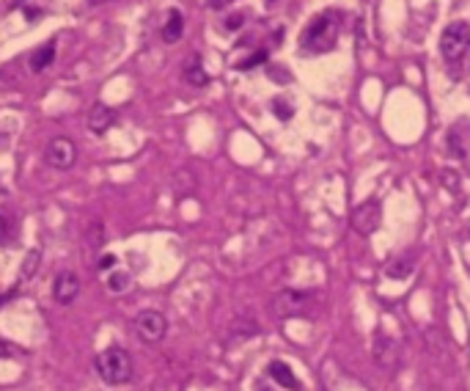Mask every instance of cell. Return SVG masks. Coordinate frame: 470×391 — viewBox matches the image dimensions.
Returning a JSON list of instances; mask_svg holds the SVG:
<instances>
[{
    "instance_id": "cell-1",
    "label": "cell",
    "mask_w": 470,
    "mask_h": 391,
    "mask_svg": "<svg viewBox=\"0 0 470 391\" xmlns=\"http://www.w3.org/2000/svg\"><path fill=\"white\" fill-rule=\"evenodd\" d=\"M94 369L108 386H124L132 380V358L121 347H108L94 358Z\"/></svg>"
},
{
    "instance_id": "cell-2",
    "label": "cell",
    "mask_w": 470,
    "mask_h": 391,
    "mask_svg": "<svg viewBox=\"0 0 470 391\" xmlns=\"http://www.w3.org/2000/svg\"><path fill=\"white\" fill-rule=\"evenodd\" d=\"M303 45H306V50H311V53H325V50H330V47L336 45V20H333V14L317 17V20L308 25V31L303 34Z\"/></svg>"
},
{
    "instance_id": "cell-3",
    "label": "cell",
    "mask_w": 470,
    "mask_h": 391,
    "mask_svg": "<svg viewBox=\"0 0 470 391\" xmlns=\"http://www.w3.org/2000/svg\"><path fill=\"white\" fill-rule=\"evenodd\" d=\"M470 50V25L467 23H451L440 36V53L445 61H459Z\"/></svg>"
},
{
    "instance_id": "cell-4",
    "label": "cell",
    "mask_w": 470,
    "mask_h": 391,
    "mask_svg": "<svg viewBox=\"0 0 470 391\" xmlns=\"http://www.w3.org/2000/svg\"><path fill=\"white\" fill-rule=\"evenodd\" d=\"M135 333L140 336V342L157 344V342L168 333V320H165V314H160V311H154V309H143V311L135 317Z\"/></svg>"
},
{
    "instance_id": "cell-5",
    "label": "cell",
    "mask_w": 470,
    "mask_h": 391,
    "mask_svg": "<svg viewBox=\"0 0 470 391\" xmlns=\"http://www.w3.org/2000/svg\"><path fill=\"white\" fill-rule=\"evenodd\" d=\"M75 160H77V146H75L69 138L58 135V138H53V141L47 143V163H50L53 168L66 171V168L75 165Z\"/></svg>"
},
{
    "instance_id": "cell-6",
    "label": "cell",
    "mask_w": 470,
    "mask_h": 391,
    "mask_svg": "<svg viewBox=\"0 0 470 391\" xmlns=\"http://www.w3.org/2000/svg\"><path fill=\"white\" fill-rule=\"evenodd\" d=\"M80 295V279L72 273V270H61L53 281V298L64 306H69L75 298Z\"/></svg>"
},
{
    "instance_id": "cell-7",
    "label": "cell",
    "mask_w": 470,
    "mask_h": 391,
    "mask_svg": "<svg viewBox=\"0 0 470 391\" xmlns=\"http://www.w3.org/2000/svg\"><path fill=\"white\" fill-rule=\"evenodd\" d=\"M352 226L360 232V235H371L377 226H380V204L377 202H366L355 210L352 215Z\"/></svg>"
},
{
    "instance_id": "cell-8",
    "label": "cell",
    "mask_w": 470,
    "mask_h": 391,
    "mask_svg": "<svg viewBox=\"0 0 470 391\" xmlns=\"http://www.w3.org/2000/svg\"><path fill=\"white\" fill-rule=\"evenodd\" d=\"M119 121V113L113 110V108H108V105H94L91 110H88V127H91V132L94 135H105L113 124Z\"/></svg>"
},
{
    "instance_id": "cell-9",
    "label": "cell",
    "mask_w": 470,
    "mask_h": 391,
    "mask_svg": "<svg viewBox=\"0 0 470 391\" xmlns=\"http://www.w3.org/2000/svg\"><path fill=\"white\" fill-rule=\"evenodd\" d=\"M267 372H270V377H273L278 386H284V388H289V391H300V388H303L300 380L295 377V372L289 369V364H284V361H270Z\"/></svg>"
},
{
    "instance_id": "cell-10",
    "label": "cell",
    "mask_w": 470,
    "mask_h": 391,
    "mask_svg": "<svg viewBox=\"0 0 470 391\" xmlns=\"http://www.w3.org/2000/svg\"><path fill=\"white\" fill-rule=\"evenodd\" d=\"M53 61H55V39H50L45 47H39V50L31 56V69H34V72H42V69H47Z\"/></svg>"
},
{
    "instance_id": "cell-11",
    "label": "cell",
    "mask_w": 470,
    "mask_h": 391,
    "mask_svg": "<svg viewBox=\"0 0 470 391\" xmlns=\"http://www.w3.org/2000/svg\"><path fill=\"white\" fill-rule=\"evenodd\" d=\"M184 80H187L190 86H195V88H203V86L209 83V75H206V69L201 67L198 58H190V61L184 64Z\"/></svg>"
},
{
    "instance_id": "cell-12",
    "label": "cell",
    "mask_w": 470,
    "mask_h": 391,
    "mask_svg": "<svg viewBox=\"0 0 470 391\" xmlns=\"http://www.w3.org/2000/svg\"><path fill=\"white\" fill-rule=\"evenodd\" d=\"M182 31H184V17H182L179 12H171V14H168V23H165V28H162V39H165L168 45H173V42L182 39Z\"/></svg>"
},
{
    "instance_id": "cell-13",
    "label": "cell",
    "mask_w": 470,
    "mask_h": 391,
    "mask_svg": "<svg viewBox=\"0 0 470 391\" xmlns=\"http://www.w3.org/2000/svg\"><path fill=\"white\" fill-rule=\"evenodd\" d=\"M385 273L391 276V279H404V276H410L412 273V259H393L388 268H385Z\"/></svg>"
},
{
    "instance_id": "cell-14",
    "label": "cell",
    "mask_w": 470,
    "mask_h": 391,
    "mask_svg": "<svg viewBox=\"0 0 470 391\" xmlns=\"http://www.w3.org/2000/svg\"><path fill=\"white\" fill-rule=\"evenodd\" d=\"M129 284H132V276L129 273H113L108 279V289L110 292H124V289H129Z\"/></svg>"
},
{
    "instance_id": "cell-15",
    "label": "cell",
    "mask_w": 470,
    "mask_h": 391,
    "mask_svg": "<svg viewBox=\"0 0 470 391\" xmlns=\"http://www.w3.org/2000/svg\"><path fill=\"white\" fill-rule=\"evenodd\" d=\"M86 237H88V246H91V248H99V246L105 243V229H102V224H99V221H94V224L88 226Z\"/></svg>"
},
{
    "instance_id": "cell-16",
    "label": "cell",
    "mask_w": 470,
    "mask_h": 391,
    "mask_svg": "<svg viewBox=\"0 0 470 391\" xmlns=\"http://www.w3.org/2000/svg\"><path fill=\"white\" fill-rule=\"evenodd\" d=\"M39 251L34 248V251H28V257H25V265H23V270H20V279H31L34 276V270H36V265H39Z\"/></svg>"
},
{
    "instance_id": "cell-17",
    "label": "cell",
    "mask_w": 470,
    "mask_h": 391,
    "mask_svg": "<svg viewBox=\"0 0 470 391\" xmlns=\"http://www.w3.org/2000/svg\"><path fill=\"white\" fill-rule=\"evenodd\" d=\"M273 113H275L281 121L292 119V108H289V102H286V99H275V102H273Z\"/></svg>"
},
{
    "instance_id": "cell-18",
    "label": "cell",
    "mask_w": 470,
    "mask_h": 391,
    "mask_svg": "<svg viewBox=\"0 0 470 391\" xmlns=\"http://www.w3.org/2000/svg\"><path fill=\"white\" fill-rule=\"evenodd\" d=\"M448 149H451V154H454V157H459V160L465 157V149H462V141H459L456 130H451V132H448Z\"/></svg>"
},
{
    "instance_id": "cell-19",
    "label": "cell",
    "mask_w": 470,
    "mask_h": 391,
    "mask_svg": "<svg viewBox=\"0 0 470 391\" xmlns=\"http://www.w3.org/2000/svg\"><path fill=\"white\" fill-rule=\"evenodd\" d=\"M264 61H267V53H264V50H259V53H253L248 61L237 64V69H253V67H259V64H264Z\"/></svg>"
},
{
    "instance_id": "cell-20",
    "label": "cell",
    "mask_w": 470,
    "mask_h": 391,
    "mask_svg": "<svg viewBox=\"0 0 470 391\" xmlns=\"http://www.w3.org/2000/svg\"><path fill=\"white\" fill-rule=\"evenodd\" d=\"M6 237H9V221L6 215H0V243H6Z\"/></svg>"
},
{
    "instance_id": "cell-21",
    "label": "cell",
    "mask_w": 470,
    "mask_h": 391,
    "mask_svg": "<svg viewBox=\"0 0 470 391\" xmlns=\"http://www.w3.org/2000/svg\"><path fill=\"white\" fill-rule=\"evenodd\" d=\"M225 25L234 31V28H240L243 25V14H231V20H225Z\"/></svg>"
},
{
    "instance_id": "cell-22",
    "label": "cell",
    "mask_w": 470,
    "mask_h": 391,
    "mask_svg": "<svg viewBox=\"0 0 470 391\" xmlns=\"http://www.w3.org/2000/svg\"><path fill=\"white\" fill-rule=\"evenodd\" d=\"M113 265H116V257H113V254H105V257H102V262H99V270L113 268Z\"/></svg>"
},
{
    "instance_id": "cell-23",
    "label": "cell",
    "mask_w": 470,
    "mask_h": 391,
    "mask_svg": "<svg viewBox=\"0 0 470 391\" xmlns=\"http://www.w3.org/2000/svg\"><path fill=\"white\" fill-rule=\"evenodd\" d=\"M443 185H451V187H456V174H454V171L443 174Z\"/></svg>"
},
{
    "instance_id": "cell-24",
    "label": "cell",
    "mask_w": 470,
    "mask_h": 391,
    "mask_svg": "<svg viewBox=\"0 0 470 391\" xmlns=\"http://www.w3.org/2000/svg\"><path fill=\"white\" fill-rule=\"evenodd\" d=\"M9 353H12V350H9V344H6L3 339H0V358H6Z\"/></svg>"
},
{
    "instance_id": "cell-25",
    "label": "cell",
    "mask_w": 470,
    "mask_h": 391,
    "mask_svg": "<svg viewBox=\"0 0 470 391\" xmlns=\"http://www.w3.org/2000/svg\"><path fill=\"white\" fill-rule=\"evenodd\" d=\"M88 6H99V3H105V0H86Z\"/></svg>"
}]
</instances>
